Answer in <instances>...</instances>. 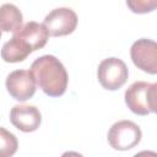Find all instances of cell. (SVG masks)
<instances>
[{
    "instance_id": "obj_1",
    "label": "cell",
    "mask_w": 157,
    "mask_h": 157,
    "mask_svg": "<svg viewBox=\"0 0 157 157\" xmlns=\"http://www.w3.org/2000/svg\"><path fill=\"white\" fill-rule=\"evenodd\" d=\"M31 74L36 85L49 97H60L65 93L69 76L63 63L54 55H42L31 65Z\"/></svg>"
},
{
    "instance_id": "obj_2",
    "label": "cell",
    "mask_w": 157,
    "mask_h": 157,
    "mask_svg": "<svg viewBox=\"0 0 157 157\" xmlns=\"http://www.w3.org/2000/svg\"><path fill=\"white\" fill-rule=\"evenodd\" d=\"M125 103L137 115L155 113L157 107V83L145 81L131 83L125 91Z\"/></svg>"
},
{
    "instance_id": "obj_3",
    "label": "cell",
    "mask_w": 157,
    "mask_h": 157,
    "mask_svg": "<svg viewBox=\"0 0 157 157\" xmlns=\"http://www.w3.org/2000/svg\"><path fill=\"white\" fill-rule=\"evenodd\" d=\"M108 142L118 151H128L134 148L142 137L141 129L131 120H119L108 130Z\"/></svg>"
},
{
    "instance_id": "obj_4",
    "label": "cell",
    "mask_w": 157,
    "mask_h": 157,
    "mask_svg": "<svg viewBox=\"0 0 157 157\" xmlns=\"http://www.w3.org/2000/svg\"><path fill=\"white\" fill-rule=\"evenodd\" d=\"M129 76L126 64L118 58H107L98 65L97 77L101 86L109 91L119 90L125 85Z\"/></svg>"
},
{
    "instance_id": "obj_5",
    "label": "cell",
    "mask_w": 157,
    "mask_h": 157,
    "mask_svg": "<svg viewBox=\"0 0 157 157\" xmlns=\"http://www.w3.org/2000/svg\"><path fill=\"white\" fill-rule=\"evenodd\" d=\"M49 36L61 37L72 33L77 26V15L69 7H58L52 10L43 21Z\"/></svg>"
},
{
    "instance_id": "obj_6",
    "label": "cell",
    "mask_w": 157,
    "mask_h": 157,
    "mask_svg": "<svg viewBox=\"0 0 157 157\" xmlns=\"http://www.w3.org/2000/svg\"><path fill=\"white\" fill-rule=\"evenodd\" d=\"M130 56L137 69L151 75L157 74V44L155 40L137 39L130 48Z\"/></svg>"
},
{
    "instance_id": "obj_7",
    "label": "cell",
    "mask_w": 157,
    "mask_h": 157,
    "mask_svg": "<svg viewBox=\"0 0 157 157\" xmlns=\"http://www.w3.org/2000/svg\"><path fill=\"white\" fill-rule=\"evenodd\" d=\"M6 88L13 99L25 102L34 96L36 81L29 70H15L6 77Z\"/></svg>"
},
{
    "instance_id": "obj_8",
    "label": "cell",
    "mask_w": 157,
    "mask_h": 157,
    "mask_svg": "<svg viewBox=\"0 0 157 157\" xmlns=\"http://www.w3.org/2000/svg\"><path fill=\"white\" fill-rule=\"evenodd\" d=\"M10 121L16 129L23 132H32L39 128L42 115L34 105L17 104L10 110Z\"/></svg>"
},
{
    "instance_id": "obj_9",
    "label": "cell",
    "mask_w": 157,
    "mask_h": 157,
    "mask_svg": "<svg viewBox=\"0 0 157 157\" xmlns=\"http://www.w3.org/2000/svg\"><path fill=\"white\" fill-rule=\"evenodd\" d=\"M13 36L23 40L25 44L31 49V52H36L43 48L49 38L48 31L44 25L36 21H29L25 23L16 33H13Z\"/></svg>"
},
{
    "instance_id": "obj_10",
    "label": "cell",
    "mask_w": 157,
    "mask_h": 157,
    "mask_svg": "<svg viewBox=\"0 0 157 157\" xmlns=\"http://www.w3.org/2000/svg\"><path fill=\"white\" fill-rule=\"evenodd\" d=\"M22 12L13 4L0 6V31L16 33L22 27Z\"/></svg>"
},
{
    "instance_id": "obj_11",
    "label": "cell",
    "mask_w": 157,
    "mask_h": 157,
    "mask_svg": "<svg viewBox=\"0 0 157 157\" xmlns=\"http://www.w3.org/2000/svg\"><path fill=\"white\" fill-rule=\"evenodd\" d=\"M31 49L25 44L23 40L13 36L1 48V58L6 63H20L23 61L29 54Z\"/></svg>"
},
{
    "instance_id": "obj_12",
    "label": "cell",
    "mask_w": 157,
    "mask_h": 157,
    "mask_svg": "<svg viewBox=\"0 0 157 157\" xmlns=\"http://www.w3.org/2000/svg\"><path fill=\"white\" fill-rule=\"evenodd\" d=\"M18 148L17 137L0 126V157H12Z\"/></svg>"
},
{
    "instance_id": "obj_13",
    "label": "cell",
    "mask_w": 157,
    "mask_h": 157,
    "mask_svg": "<svg viewBox=\"0 0 157 157\" xmlns=\"http://www.w3.org/2000/svg\"><path fill=\"white\" fill-rule=\"evenodd\" d=\"M126 5L135 13H146L156 9L157 1L156 0H135V1H126Z\"/></svg>"
},
{
    "instance_id": "obj_14",
    "label": "cell",
    "mask_w": 157,
    "mask_h": 157,
    "mask_svg": "<svg viewBox=\"0 0 157 157\" xmlns=\"http://www.w3.org/2000/svg\"><path fill=\"white\" fill-rule=\"evenodd\" d=\"M132 157H157V153L155 151H141V152H137L136 155H134Z\"/></svg>"
},
{
    "instance_id": "obj_15",
    "label": "cell",
    "mask_w": 157,
    "mask_h": 157,
    "mask_svg": "<svg viewBox=\"0 0 157 157\" xmlns=\"http://www.w3.org/2000/svg\"><path fill=\"white\" fill-rule=\"evenodd\" d=\"M60 157H83V156L81 153H78V152H75V151H66Z\"/></svg>"
},
{
    "instance_id": "obj_16",
    "label": "cell",
    "mask_w": 157,
    "mask_h": 157,
    "mask_svg": "<svg viewBox=\"0 0 157 157\" xmlns=\"http://www.w3.org/2000/svg\"><path fill=\"white\" fill-rule=\"evenodd\" d=\"M0 38H1V31H0Z\"/></svg>"
}]
</instances>
